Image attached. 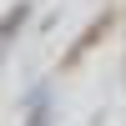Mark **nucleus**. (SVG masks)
<instances>
[{
    "mask_svg": "<svg viewBox=\"0 0 126 126\" xmlns=\"http://www.w3.org/2000/svg\"><path fill=\"white\" fill-rule=\"evenodd\" d=\"M25 15H30V5H15V10H10V15L0 20V40H10V35H15V30L25 25Z\"/></svg>",
    "mask_w": 126,
    "mask_h": 126,
    "instance_id": "f257e3e1",
    "label": "nucleus"
}]
</instances>
